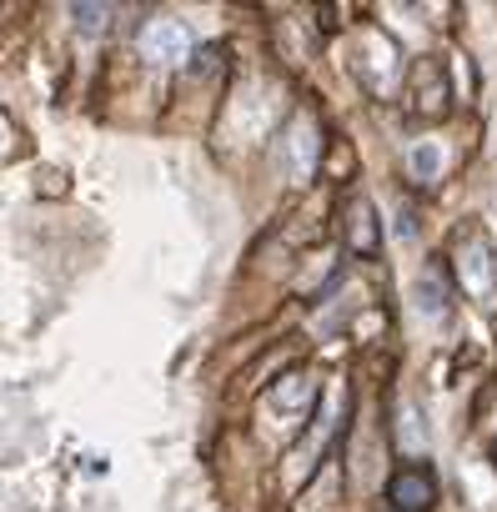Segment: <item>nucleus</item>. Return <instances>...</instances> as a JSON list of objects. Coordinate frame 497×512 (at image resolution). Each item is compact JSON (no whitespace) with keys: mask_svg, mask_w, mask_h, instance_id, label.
I'll return each instance as SVG.
<instances>
[{"mask_svg":"<svg viewBox=\"0 0 497 512\" xmlns=\"http://www.w3.org/2000/svg\"><path fill=\"white\" fill-rule=\"evenodd\" d=\"M452 272H457V287L472 297V302H492L497 297V251L487 241L482 226H462L452 236Z\"/></svg>","mask_w":497,"mask_h":512,"instance_id":"nucleus-1","label":"nucleus"},{"mask_svg":"<svg viewBox=\"0 0 497 512\" xmlns=\"http://www.w3.org/2000/svg\"><path fill=\"white\" fill-rule=\"evenodd\" d=\"M407 96H412V116H417V121H442V116L452 111V76H447V61H442V56H422V61L412 66Z\"/></svg>","mask_w":497,"mask_h":512,"instance_id":"nucleus-2","label":"nucleus"},{"mask_svg":"<svg viewBox=\"0 0 497 512\" xmlns=\"http://www.w3.org/2000/svg\"><path fill=\"white\" fill-rule=\"evenodd\" d=\"M342 236L357 256H377L382 251V221H377V206L367 196H347L342 206Z\"/></svg>","mask_w":497,"mask_h":512,"instance_id":"nucleus-3","label":"nucleus"},{"mask_svg":"<svg viewBox=\"0 0 497 512\" xmlns=\"http://www.w3.org/2000/svg\"><path fill=\"white\" fill-rule=\"evenodd\" d=\"M141 56L156 61V66H181L191 56V36L181 21H151L141 31Z\"/></svg>","mask_w":497,"mask_h":512,"instance_id":"nucleus-4","label":"nucleus"},{"mask_svg":"<svg viewBox=\"0 0 497 512\" xmlns=\"http://www.w3.org/2000/svg\"><path fill=\"white\" fill-rule=\"evenodd\" d=\"M387 502H392V512H427L437 502V477L427 467H402L387 482Z\"/></svg>","mask_w":497,"mask_h":512,"instance_id":"nucleus-5","label":"nucleus"},{"mask_svg":"<svg viewBox=\"0 0 497 512\" xmlns=\"http://www.w3.org/2000/svg\"><path fill=\"white\" fill-rule=\"evenodd\" d=\"M447 302H452V292H447V282H442V267H422L417 282H412V307H417L422 317H442Z\"/></svg>","mask_w":497,"mask_h":512,"instance_id":"nucleus-6","label":"nucleus"},{"mask_svg":"<svg viewBox=\"0 0 497 512\" xmlns=\"http://www.w3.org/2000/svg\"><path fill=\"white\" fill-rule=\"evenodd\" d=\"M71 16H76V26L86 31V36H106L111 31V6H86V0H76V6H71Z\"/></svg>","mask_w":497,"mask_h":512,"instance_id":"nucleus-7","label":"nucleus"},{"mask_svg":"<svg viewBox=\"0 0 497 512\" xmlns=\"http://www.w3.org/2000/svg\"><path fill=\"white\" fill-rule=\"evenodd\" d=\"M407 171H412V181H437V171H442V156H437V146H432V141L412 146V156H407Z\"/></svg>","mask_w":497,"mask_h":512,"instance_id":"nucleus-8","label":"nucleus"},{"mask_svg":"<svg viewBox=\"0 0 497 512\" xmlns=\"http://www.w3.org/2000/svg\"><path fill=\"white\" fill-rule=\"evenodd\" d=\"M307 397H312V382H307V377H282V382L272 387V402H277L282 412H297Z\"/></svg>","mask_w":497,"mask_h":512,"instance_id":"nucleus-9","label":"nucleus"}]
</instances>
